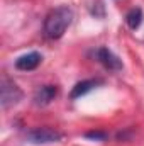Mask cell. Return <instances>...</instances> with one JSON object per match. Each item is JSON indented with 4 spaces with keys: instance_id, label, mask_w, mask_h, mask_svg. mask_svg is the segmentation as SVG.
Returning <instances> with one entry per match:
<instances>
[{
    "instance_id": "obj_1",
    "label": "cell",
    "mask_w": 144,
    "mask_h": 146,
    "mask_svg": "<svg viewBox=\"0 0 144 146\" xmlns=\"http://www.w3.org/2000/svg\"><path fill=\"white\" fill-rule=\"evenodd\" d=\"M73 21V10L68 7H56L53 9L44 21V34L49 39H59L66 33Z\"/></svg>"
},
{
    "instance_id": "obj_2",
    "label": "cell",
    "mask_w": 144,
    "mask_h": 146,
    "mask_svg": "<svg viewBox=\"0 0 144 146\" xmlns=\"http://www.w3.org/2000/svg\"><path fill=\"white\" fill-rule=\"evenodd\" d=\"M26 138L32 145H49V143L61 141L63 134L56 129H51V127H36V129L29 131Z\"/></svg>"
},
{
    "instance_id": "obj_3",
    "label": "cell",
    "mask_w": 144,
    "mask_h": 146,
    "mask_svg": "<svg viewBox=\"0 0 144 146\" xmlns=\"http://www.w3.org/2000/svg\"><path fill=\"white\" fill-rule=\"evenodd\" d=\"M0 99H2V107L9 109L10 106H15L22 99V92L14 82H10L9 78H3L0 85Z\"/></svg>"
},
{
    "instance_id": "obj_4",
    "label": "cell",
    "mask_w": 144,
    "mask_h": 146,
    "mask_svg": "<svg viewBox=\"0 0 144 146\" xmlns=\"http://www.w3.org/2000/svg\"><path fill=\"white\" fill-rule=\"evenodd\" d=\"M95 54H97V60H98L107 70H112V72L122 70V61H120L108 48H98Z\"/></svg>"
},
{
    "instance_id": "obj_5",
    "label": "cell",
    "mask_w": 144,
    "mask_h": 146,
    "mask_svg": "<svg viewBox=\"0 0 144 146\" xmlns=\"http://www.w3.org/2000/svg\"><path fill=\"white\" fill-rule=\"evenodd\" d=\"M42 56L39 53H27V54H22L20 58L15 60V68L17 70H22V72H31V70H36L41 63Z\"/></svg>"
},
{
    "instance_id": "obj_6",
    "label": "cell",
    "mask_w": 144,
    "mask_h": 146,
    "mask_svg": "<svg viewBox=\"0 0 144 146\" xmlns=\"http://www.w3.org/2000/svg\"><path fill=\"white\" fill-rule=\"evenodd\" d=\"M56 95H58V88L54 85H42L34 94V104L36 106H48L51 100H54Z\"/></svg>"
},
{
    "instance_id": "obj_7",
    "label": "cell",
    "mask_w": 144,
    "mask_h": 146,
    "mask_svg": "<svg viewBox=\"0 0 144 146\" xmlns=\"http://www.w3.org/2000/svg\"><path fill=\"white\" fill-rule=\"evenodd\" d=\"M98 83H100L98 80H83V82H78V83L73 87L70 97H71V99H78V97H81V95L88 94L90 90H93Z\"/></svg>"
},
{
    "instance_id": "obj_8",
    "label": "cell",
    "mask_w": 144,
    "mask_h": 146,
    "mask_svg": "<svg viewBox=\"0 0 144 146\" xmlns=\"http://www.w3.org/2000/svg\"><path fill=\"white\" fill-rule=\"evenodd\" d=\"M143 19H144V15H143V10L139 9V7H134V9H131L127 14H126V24L131 27V29H137L141 24H143Z\"/></svg>"
},
{
    "instance_id": "obj_9",
    "label": "cell",
    "mask_w": 144,
    "mask_h": 146,
    "mask_svg": "<svg viewBox=\"0 0 144 146\" xmlns=\"http://www.w3.org/2000/svg\"><path fill=\"white\" fill-rule=\"evenodd\" d=\"M85 136L90 138V139H102V141L107 138V134L105 133H100V131H92V133H87Z\"/></svg>"
}]
</instances>
